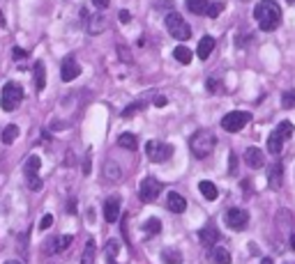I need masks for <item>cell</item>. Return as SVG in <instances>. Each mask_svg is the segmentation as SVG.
Segmentation results:
<instances>
[{
	"label": "cell",
	"instance_id": "obj_42",
	"mask_svg": "<svg viewBox=\"0 0 295 264\" xmlns=\"http://www.w3.org/2000/svg\"><path fill=\"white\" fill-rule=\"evenodd\" d=\"M90 158H93V152H86V161H83V175H90Z\"/></svg>",
	"mask_w": 295,
	"mask_h": 264
},
{
	"label": "cell",
	"instance_id": "obj_33",
	"mask_svg": "<svg viewBox=\"0 0 295 264\" xmlns=\"http://www.w3.org/2000/svg\"><path fill=\"white\" fill-rule=\"evenodd\" d=\"M60 251V237H53V239H49L47 244H44V253L47 255H53V253Z\"/></svg>",
	"mask_w": 295,
	"mask_h": 264
},
{
	"label": "cell",
	"instance_id": "obj_27",
	"mask_svg": "<svg viewBox=\"0 0 295 264\" xmlns=\"http://www.w3.org/2000/svg\"><path fill=\"white\" fill-rule=\"evenodd\" d=\"M118 145L125 147V150H136L139 140H136L134 133H120V138H118Z\"/></svg>",
	"mask_w": 295,
	"mask_h": 264
},
{
	"label": "cell",
	"instance_id": "obj_5",
	"mask_svg": "<svg viewBox=\"0 0 295 264\" xmlns=\"http://www.w3.org/2000/svg\"><path fill=\"white\" fill-rule=\"evenodd\" d=\"M146 156L152 163H164L173 156V145H164L159 140H148L146 143Z\"/></svg>",
	"mask_w": 295,
	"mask_h": 264
},
{
	"label": "cell",
	"instance_id": "obj_1",
	"mask_svg": "<svg viewBox=\"0 0 295 264\" xmlns=\"http://www.w3.org/2000/svg\"><path fill=\"white\" fill-rule=\"evenodd\" d=\"M254 19L263 33H272V30L279 28L282 9H279V5H277L275 0H261V2L254 7Z\"/></svg>",
	"mask_w": 295,
	"mask_h": 264
},
{
	"label": "cell",
	"instance_id": "obj_39",
	"mask_svg": "<svg viewBox=\"0 0 295 264\" xmlns=\"http://www.w3.org/2000/svg\"><path fill=\"white\" fill-rule=\"evenodd\" d=\"M208 90L210 92H217V90H219V80H217V76H210L208 78Z\"/></svg>",
	"mask_w": 295,
	"mask_h": 264
},
{
	"label": "cell",
	"instance_id": "obj_44",
	"mask_svg": "<svg viewBox=\"0 0 295 264\" xmlns=\"http://www.w3.org/2000/svg\"><path fill=\"white\" fill-rule=\"evenodd\" d=\"M118 19H120V21H122V23H127V21H129V19H132V14H129V12H127V9H122V12H120V14H118Z\"/></svg>",
	"mask_w": 295,
	"mask_h": 264
},
{
	"label": "cell",
	"instance_id": "obj_4",
	"mask_svg": "<svg viewBox=\"0 0 295 264\" xmlns=\"http://www.w3.org/2000/svg\"><path fill=\"white\" fill-rule=\"evenodd\" d=\"M166 30L171 35H173L175 39H180V41H187L189 37H192V28L187 26V21L182 19L178 12H171V14H166Z\"/></svg>",
	"mask_w": 295,
	"mask_h": 264
},
{
	"label": "cell",
	"instance_id": "obj_21",
	"mask_svg": "<svg viewBox=\"0 0 295 264\" xmlns=\"http://www.w3.org/2000/svg\"><path fill=\"white\" fill-rule=\"evenodd\" d=\"M198 191H201V195L205 200H210V202L217 200V195H219V191H217V186L212 184V182H201V184H198Z\"/></svg>",
	"mask_w": 295,
	"mask_h": 264
},
{
	"label": "cell",
	"instance_id": "obj_14",
	"mask_svg": "<svg viewBox=\"0 0 295 264\" xmlns=\"http://www.w3.org/2000/svg\"><path fill=\"white\" fill-rule=\"evenodd\" d=\"M166 207L173 214H185V209H187V200L182 198L180 193H175V191H171L166 195Z\"/></svg>",
	"mask_w": 295,
	"mask_h": 264
},
{
	"label": "cell",
	"instance_id": "obj_50",
	"mask_svg": "<svg viewBox=\"0 0 295 264\" xmlns=\"http://www.w3.org/2000/svg\"><path fill=\"white\" fill-rule=\"evenodd\" d=\"M5 264H21V262H5Z\"/></svg>",
	"mask_w": 295,
	"mask_h": 264
},
{
	"label": "cell",
	"instance_id": "obj_9",
	"mask_svg": "<svg viewBox=\"0 0 295 264\" xmlns=\"http://www.w3.org/2000/svg\"><path fill=\"white\" fill-rule=\"evenodd\" d=\"M106 28H108V19L101 12H97V14H93V16H88L86 19V30L90 35H101Z\"/></svg>",
	"mask_w": 295,
	"mask_h": 264
},
{
	"label": "cell",
	"instance_id": "obj_19",
	"mask_svg": "<svg viewBox=\"0 0 295 264\" xmlns=\"http://www.w3.org/2000/svg\"><path fill=\"white\" fill-rule=\"evenodd\" d=\"M212 48H215V39H212L210 35H205V37L198 41V48H196V53H198V58H201V60H208L210 53H212Z\"/></svg>",
	"mask_w": 295,
	"mask_h": 264
},
{
	"label": "cell",
	"instance_id": "obj_45",
	"mask_svg": "<svg viewBox=\"0 0 295 264\" xmlns=\"http://www.w3.org/2000/svg\"><path fill=\"white\" fill-rule=\"evenodd\" d=\"M166 104H168L166 97H157V99H154V106H157V108H164Z\"/></svg>",
	"mask_w": 295,
	"mask_h": 264
},
{
	"label": "cell",
	"instance_id": "obj_13",
	"mask_svg": "<svg viewBox=\"0 0 295 264\" xmlns=\"http://www.w3.org/2000/svg\"><path fill=\"white\" fill-rule=\"evenodd\" d=\"M245 163H247L249 168H263V165H265V154H263L258 147H247Z\"/></svg>",
	"mask_w": 295,
	"mask_h": 264
},
{
	"label": "cell",
	"instance_id": "obj_26",
	"mask_svg": "<svg viewBox=\"0 0 295 264\" xmlns=\"http://www.w3.org/2000/svg\"><path fill=\"white\" fill-rule=\"evenodd\" d=\"M161 260L166 264H180L182 262L180 251H175V248H164V251H161Z\"/></svg>",
	"mask_w": 295,
	"mask_h": 264
},
{
	"label": "cell",
	"instance_id": "obj_40",
	"mask_svg": "<svg viewBox=\"0 0 295 264\" xmlns=\"http://www.w3.org/2000/svg\"><path fill=\"white\" fill-rule=\"evenodd\" d=\"M90 2H93V5L97 7L99 12H104V9H106V7L111 5V0H90Z\"/></svg>",
	"mask_w": 295,
	"mask_h": 264
},
{
	"label": "cell",
	"instance_id": "obj_47",
	"mask_svg": "<svg viewBox=\"0 0 295 264\" xmlns=\"http://www.w3.org/2000/svg\"><path fill=\"white\" fill-rule=\"evenodd\" d=\"M291 251L295 253V232H293V234H291Z\"/></svg>",
	"mask_w": 295,
	"mask_h": 264
},
{
	"label": "cell",
	"instance_id": "obj_34",
	"mask_svg": "<svg viewBox=\"0 0 295 264\" xmlns=\"http://www.w3.org/2000/svg\"><path fill=\"white\" fill-rule=\"evenodd\" d=\"M221 9H224V2H221V0H217V2H210L208 12H205V14H208L210 19H217V16L221 14Z\"/></svg>",
	"mask_w": 295,
	"mask_h": 264
},
{
	"label": "cell",
	"instance_id": "obj_18",
	"mask_svg": "<svg viewBox=\"0 0 295 264\" xmlns=\"http://www.w3.org/2000/svg\"><path fill=\"white\" fill-rule=\"evenodd\" d=\"M210 262L212 264H231V253L226 248H221V246H215L212 251H210Z\"/></svg>",
	"mask_w": 295,
	"mask_h": 264
},
{
	"label": "cell",
	"instance_id": "obj_36",
	"mask_svg": "<svg viewBox=\"0 0 295 264\" xmlns=\"http://www.w3.org/2000/svg\"><path fill=\"white\" fill-rule=\"evenodd\" d=\"M282 106H284V108H293V106H295V90H289V92L284 94Z\"/></svg>",
	"mask_w": 295,
	"mask_h": 264
},
{
	"label": "cell",
	"instance_id": "obj_15",
	"mask_svg": "<svg viewBox=\"0 0 295 264\" xmlns=\"http://www.w3.org/2000/svg\"><path fill=\"white\" fill-rule=\"evenodd\" d=\"M101 175H104V179H106V182H120L122 177H125V172H122V168L118 163H115V161H106V163H104V172H101Z\"/></svg>",
	"mask_w": 295,
	"mask_h": 264
},
{
	"label": "cell",
	"instance_id": "obj_12",
	"mask_svg": "<svg viewBox=\"0 0 295 264\" xmlns=\"http://www.w3.org/2000/svg\"><path fill=\"white\" fill-rule=\"evenodd\" d=\"M104 218H106V223H115L120 218V198L118 195H111L104 202Z\"/></svg>",
	"mask_w": 295,
	"mask_h": 264
},
{
	"label": "cell",
	"instance_id": "obj_8",
	"mask_svg": "<svg viewBox=\"0 0 295 264\" xmlns=\"http://www.w3.org/2000/svg\"><path fill=\"white\" fill-rule=\"evenodd\" d=\"M161 182L159 179H154V177H146L141 182V186H139V195H141L143 202H154V200L159 198V193H161Z\"/></svg>",
	"mask_w": 295,
	"mask_h": 264
},
{
	"label": "cell",
	"instance_id": "obj_20",
	"mask_svg": "<svg viewBox=\"0 0 295 264\" xmlns=\"http://www.w3.org/2000/svg\"><path fill=\"white\" fill-rule=\"evenodd\" d=\"M282 147H284V138H282V133L275 129V131L270 133V138H268V152L277 156V154H282Z\"/></svg>",
	"mask_w": 295,
	"mask_h": 264
},
{
	"label": "cell",
	"instance_id": "obj_7",
	"mask_svg": "<svg viewBox=\"0 0 295 264\" xmlns=\"http://www.w3.org/2000/svg\"><path fill=\"white\" fill-rule=\"evenodd\" d=\"M226 225L231 227V230H235V232L247 230V225H249L247 209H242V207H233V209H228L226 211Z\"/></svg>",
	"mask_w": 295,
	"mask_h": 264
},
{
	"label": "cell",
	"instance_id": "obj_3",
	"mask_svg": "<svg viewBox=\"0 0 295 264\" xmlns=\"http://www.w3.org/2000/svg\"><path fill=\"white\" fill-rule=\"evenodd\" d=\"M23 101V90H21L19 83H5L2 85V92H0V106L2 111H16L19 104Z\"/></svg>",
	"mask_w": 295,
	"mask_h": 264
},
{
	"label": "cell",
	"instance_id": "obj_35",
	"mask_svg": "<svg viewBox=\"0 0 295 264\" xmlns=\"http://www.w3.org/2000/svg\"><path fill=\"white\" fill-rule=\"evenodd\" d=\"M26 179H28V189H30V191H35V193L42 191V186H44V184H42L40 175H35V177H26Z\"/></svg>",
	"mask_w": 295,
	"mask_h": 264
},
{
	"label": "cell",
	"instance_id": "obj_30",
	"mask_svg": "<svg viewBox=\"0 0 295 264\" xmlns=\"http://www.w3.org/2000/svg\"><path fill=\"white\" fill-rule=\"evenodd\" d=\"M143 108H146V101H143V99L134 101V104H132V106H127V108L122 111V117H134L136 113H139V111H143Z\"/></svg>",
	"mask_w": 295,
	"mask_h": 264
},
{
	"label": "cell",
	"instance_id": "obj_22",
	"mask_svg": "<svg viewBox=\"0 0 295 264\" xmlns=\"http://www.w3.org/2000/svg\"><path fill=\"white\" fill-rule=\"evenodd\" d=\"M40 165H42V158L37 156V154H33V156L26 161V177H35V175L40 172Z\"/></svg>",
	"mask_w": 295,
	"mask_h": 264
},
{
	"label": "cell",
	"instance_id": "obj_17",
	"mask_svg": "<svg viewBox=\"0 0 295 264\" xmlns=\"http://www.w3.org/2000/svg\"><path fill=\"white\" fill-rule=\"evenodd\" d=\"M44 87H47V69H44V62L37 60L35 62V90L42 92Z\"/></svg>",
	"mask_w": 295,
	"mask_h": 264
},
{
	"label": "cell",
	"instance_id": "obj_11",
	"mask_svg": "<svg viewBox=\"0 0 295 264\" xmlns=\"http://www.w3.org/2000/svg\"><path fill=\"white\" fill-rule=\"evenodd\" d=\"M198 241L203 248H215V244L219 241V230L215 225H205L203 230H198Z\"/></svg>",
	"mask_w": 295,
	"mask_h": 264
},
{
	"label": "cell",
	"instance_id": "obj_38",
	"mask_svg": "<svg viewBox=\"0 0 295 264\" xmlns=\"http://www.w3.org/2000/svg\"><path fill=\"white\" fill-rule=\"evenodd\" d=\"M74 241V237L72 234H62L60 237V251H65V248H69V244Z\"/></svg>",
	"mask_w": 295,
	"mask_h": 264
},
{
	"label": "cell",
	"instance_id": "obj_25",
	"mask_svg": "<svg viewBox=\"0 0 295 264\" xmlns=\"http://www.w3.org/2000/svg\"><path fill=\"white\" fill-rule=\"evenodd\" d=\"M173 58L178 60L180 65H189V62H192V51H189L187 46H175Z\"/></svg>",
	"mask_w": 295,
	"mask_h": 264
},
{
	"label": "cell",
	"instance_id": "obj_24",
	"mask_svg": "<svg viewBox=\"0 0 295 264\" xmlns=\"http://www.w3.org/2000/svg\"><path fill=\"white\" fill-rule=\"evenodd\" d=\"M16 138H19V126L16 124H9L2 129V143H5V145H12Z\"/></svg>",
	"mask_w": 295,
	"mask_h": 264
},
{
	"label": "cell",
	"instance_id": "obj_23",
	"mask_svg": "<svg viewBox=\"0 0 295 264\" xmlns=\"http://www.w3.org/2000/svg\"><path fill=\"white\" fill-rule=\"evenodd\" d=\"M208 5H210L208 0H187L189 12H192V14H198V16L208 12Z\"/></svg>",
	"mask_w": 295,
	"mask_h": 264
},
{
	"label": "cell",
	"instance_id": "obj_41",
	"mask_svg": "<svg viewBox=\"0 0 295 264\" xmlns=\"http://www.w3.org/2000/svg\"><path fill=\"white\" fill-rule=\"evenodd\" d=\"M12 55H14V58H16V60H26V58H28V53L23 51V48H19V46H14Z\"/></svg>",
	"mask_w": 295,
	"mask_h": 264
},
{
	"label": "cell",
	"instance_id": "obj_10",
	"mask_svg": "<svg viewBox=\"0 0 295 264\" xmlns=\"http://www.w3.org/2000/svg\"><path fill=\"white\" fill-rule=\"evenodd\" d=\"M81 74V65L76 62L74 58H65L62 60V67H60V78L65 80V83H69V80L79 78Z\"/></svg>",
	"mask_w": 295,
	"mask_h": 264
},
{
	"label": "cell",
	"instance_id": "obj_32",
	"mask_svg": "<svg viewBox=\"0 0 295 264\" xmlns=\"http://www.w3.org/2000/svg\"><path fill=\"white\" fill-rule=\"evenodd\" d=\"M118 248H120V244L115 241V239H111L106 244V258H108V264L115 262V255H118Z\"/></svg>",
	"mask_w": 295,
	"mask_h": 264
},
{
	"label": "cell",
	"instance_id": "obj_51",
	"mask_svg": "<svg viewBox=\"0 0 295 264\" xmlns=\"http://www.w3.org/2000/svg\"><path fill=\"white\" fill-rule=\"evenodd\" d=\"M289 2H293V0H289Z\"/></svg>",
	"mask_w": 295,
	"mask_h": 264
},
{
	"label": "cell",
	"instance_id": "obj_6",
	"mask_svg": "<svg viewBox=\"0 0 295 264\" xmlns=\"http://www.w3.org/2000/svg\"><path fill=\"white\" fill-rule=\"evenodd\" d=\"M249 119H251V115L247 111H233L221 117V129L228 133H238L240 129H245L249 124Z\"/></svg>",
	"mask_w": 295,
	"mask_h": 264
},
{
	"label": "cell",
	"instance_id": "obj_46",
	"mask_svg": "<svg viewBox=\"0 0 295 264\" xmlns=\"http://www.w3.org/2000/svg\"><path fill=\"white\" fill-rule=\"evenodd\" d=\"M67 211H69V214H76V202H74V200H72V202H69Z\"/></svg>",
	"mask_w": 295,
	"mask_h": 264
},
{
	"label": "cell",
	"instance_id": "obj_49",
	"mask_svg": "<svg viewBox=\"0 0 295 264\" xmlns=\"http://www.w3.org/2000/svg\"><path fill=\"white\" fill-rule=\"evenodd\" d=\"M261 264H275V262H272L270 258H263V260H261Z\"/></svg>",
	"mask_w": 295,
	"mask_h": 264
},
{
	"label": "cell",
	"instance_id": "obj_16",
	"mask_svg": "<svg viewBox=\"0 0 295 264\" xmlns=\"http://www.w3.org/2000/svg\"><path fill=\"white\" fill-rule=\"evenodd\" d=\"M282 177H284V165L277 161L275 165H270V172H268L270 189H279V186H282Z\"/></svg>",
	"mask_w": 295,
	"mask_h": 264
},
{
	"label": "cell",
	"instance_id": "obj_2",
	"mask_svg": "<svg viewBox=\"0 0 295 264\" xmlns=\"http://www.w3.org/2000/svg\"><path fill=\"white\" fill-rule=\"evenodd\" d=\"M215 145H217V138H215V133H210V131H196L194 136H192V140H189V150L194 152L196 158H205L210 156V154L215 152Z\"/></svg>",
	"mask_w": 295,
	"mask_h": 264
},
{
	"label": "cell",
	"instance_id": "obj_28",
	"mask_svg": "<svg viewBox=\"0 0 295 264\" xmlns=\"http://www.w3.org/2000/svg\"><path fill=\"white\" fill-rule=\"evenodd\" d=\"M81 264H95V241L90 239L83 248V255H81Z\"/></svg>",
	"mask_w": 295,
	"mask_h": 264
},
{
	"label": "cell",
	"instance_id": "obj_48",
	"mask_svg": "<svg viewBox=\"0 0 295 264\" xmlns=\"http://www.w3.org/2000/svg\"><path fill=\"white\" fill-rule=\"evenodd\" d=\"M5 26H7V23H5V14L0 12V28H5Z\"/></svg>",
	"mask_w": 295,
	"mask_h": 264
},
{
	"label": "cell",
	"instance_id": "obj_31",
	"mask_svg": "<svg viewBox=\"0 0 295 264\" xmlns=\"http://www.w3.org/2000/svg\"><path fill=\"white\" fill-rule=\"evenodd\" d=\"M146 232L148 234H159L161 232V221L159 218H148L146 221Z\"/></svg>",
	"mask_w": 295,
	"mask_h": 264
},
{
	"label": "cell",
	"instance_id": "obj_43",
	"mask_svg": "<svg viewBox=\"0 0 295 264\" xmlns=\"http://www.w3.org/2000/svg\"><path fill=\"white\" fill-rule=\"evenodd\" d=\"M235 165H238V156H235V152H231V175H235V170H238V168H235Z\"/></svg>",
	"mask_w": 295,
	"mask_h": 264
},
{
	"label": "cell",
	"instance_id": "obj_37",
	"mask_svg": "<svg viewBox=\"0 0 295 264\" xmlns=\"http://www.w3.org/2000/svg\"><path fill=\"white\" fill-rule=\"evenodd\" d=\"M51 225H53V216H51V214H44L42 221H40V227H42V230H49Z\"/></svg>",
	"mask_w": 295,
	"mask_h": 264
},
{
	"label": "cell",
	"instance_id": "obj_29",
	"mask_svg": "<svg viewBox=\"0 0 295 264\" xmlns=\"http://www.w3.org/2000/svg\"><path fill=\"white\" fill-rule=\"evenodd\" d=\"M277 131L282 133V138H284V140H291V138H293V133H295V126L291 124L289 119H284V122H279Z\"/></svg>",
	"mask_w": 295,
	"mask_h": 264
}]
</instances>
